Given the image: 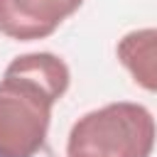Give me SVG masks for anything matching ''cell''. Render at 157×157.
I'll list each match as a JSON object with an SVG mask.
<instances>
[{
    "instance_id": "2",
    "label": "cell",
    "mask_w": 157,
    "mask_h": 157,
    "mask_svg": "<svg viewBox=\"0 0 157 157\" xmlns=\"http://www.w3.org/2000/svg\"><path fill=\"white\" fill-rule=\"evenodd\" d=\"M157 142L155 115L142 103L115 101L81 115L66 140V155L150 157Z\"/></svg>"
},
{
    "instance_id": "3",
    "label": "cell",
    "mask_w": 157,
    "mask_h": 157,
    "mask_svg": "<svg viewBox=\"0 0 157 157\" xmlns=\"http://www.w3.org/2000/svg\"><path fill=\"white\" fill-rule=\"evenodd\" d=\"M83 0H0V34L17 42L52 37Z\"/></svg>"
},
{
    "instance_id": "4",
    "label": "cell",
    "mask_w": 157,
    "mask_h": 157,
    "mask_svg": "<svg viewBox=\"0 0 157 157\" xmlns=\"http://www.w3.org/2000/svg\"><path fill=\"white\" fill-rule=\"evenodd\" d=\"M115 54L140 88L157 93V27H142L123 34Z\"/></svg>"
},
{
    "instance_id": "5",
    "label": "cell",
    "mask_w": 157,
    "mask_h": 157,
    "mask_svg": "<svg viewBox=\"0 0 157 157\" xmlns=\"http://www.w3.org/2000/svg\"><path fill=\"white\" fill-rule=\"evenodd\" d=\"M66 157H88V155H66Z\"/></svg>"
},
{
    "instance_id": "1",
    "label": "cell",
    "mask_w": 157,
    "mask_h": 157,
    "mask_svg": "<svg viewBox=\"0 0 157 157\" xmlns=\"http://www.w3.org/2000/svg\"><path fill=\"white\" fill-rule=\"evenodd\" d=\"M71 71L52 52L15 56L0 78V157H37L47 145L54 103L69 91Z\"/></svg>"
}]
</instances>
